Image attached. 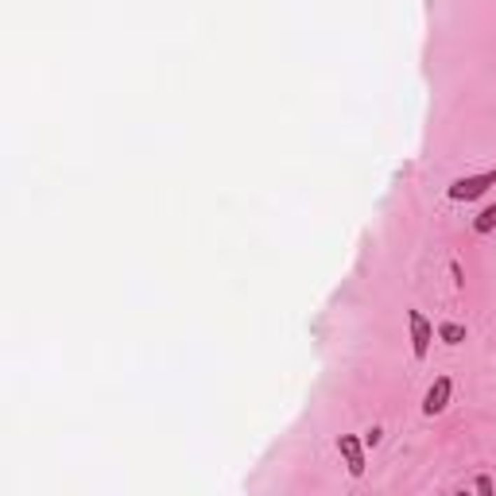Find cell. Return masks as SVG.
<instances>
[{
  "label": "cell",
  "instance_id": "1",
  "mask_svg": "<svg viewBox=\"0 0 496 496\" xmlns=\"http://www.w3.org/2000/svg\"><path fill=\"white\" fill-rule=\"evenodd\" d=\"M488 186H496V167H493V171H481V175H465V178H458V183H450V198H454V202H473V198H481Z\"/></svg>",
  "mask_w": 496,
  "mask_h": 496
},
{
  "label": "cell",
  "instance_id": "2",
  "mask_svg": "<svg viewBox=\"0 0 496 496\" xmlns=\"http://www.w3.org/2000/svg\"><path fill=\"white\" fill-rule=\"evenodd\" d=\"M407 326H411V353L415 361H423L430 353V341H434V326L423 318V311H407Z\"/></svg>",
  "mask_w": 496,
  "mask_h": 496
},
{
  "label": "cell",
  "instance_id": "3",
  "mask_svg": "<svg viewBox=\"0 0 496 496\" xmlns=\"http://www.w3.org/2000/svg\"><path fill=\"white\" fill-rule=\"evenodd\" d=\"M450 395H454V380L450 376H438L434 384L427 388V395H423V415H442L446 407H450Z\"/></svg>",
  "mask_w": 496,
  "mask_h": 496
},
{
  "label": "cell",
  "instance_id": "4",
  "mask_svg": "<svg viewBox=\"0 0 496 496\" xmlns=\"http://www.w3.org/2000/svg\"><path fill=\"white\" fill-rule=\"evenodd\" d=\"M337 450H341L345 458V469H349V477H361L364 473V442L357 434H341L337 438Z\"/></svg>",
  "mask_w": 496,
  "mask_h": 496
},
{
  "label": "cell",
  "instance_id": "5",
  "mask_svg": "<svg viewBox=\"0 0 496 496\" xmlns=\"http://www.w3.org/2000/svg\"><path fill=\"white\" fill-rule=\"evenodd\" d=\"M438 341L462 345L465 341V326H462V322H442V326H438Z\"/></svg>",
  "mask_w": 496,
  "mask_h": 496
},
{
  "label": "cell",
  "instance_id": "6",
  "mask_svg": "<svg viewBox=\"0 0 496 496\" xmlns=\"http://www.w3.org/2000/svg\"><path fill=\"white\" fill-rule=\"evenodd\" d=\"M493 229H496V202L485 206V210L473 218V233H493Z\"/></svg>",
  "mask_w": 496,
  "mask_h": 496
},
{
  "label": "cell",
  "instance_id": "7",
  "mask_svg": "<svg viewBox=\"0 0 496 496\" xmlns=\"http://www.w3.org/2000/svg\"><path fill=\"white\" fill-rule=\"evenodd\" d=\"M465 493H496V481L493 477H473V481H465Z\"/></svg>",
  "mask_w": 496,
  "mask_h": 496
},
{
  "label": "cell",
  "instance_id": "8",
  "mask_svg": "<svg viewBox=\"0 0 496 496\" xmlns=\"http://www.w3.org/2000/svg\"><path fill=\"white\" fill-rule=\"evenodd\" d=\"M380 438H384V430H380V427H372L369 434H364V442H369V446H380Z\"/></svg>",
  "mask_w": 496,
  "mask_h": 496
}]
</instances>
